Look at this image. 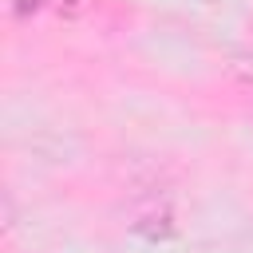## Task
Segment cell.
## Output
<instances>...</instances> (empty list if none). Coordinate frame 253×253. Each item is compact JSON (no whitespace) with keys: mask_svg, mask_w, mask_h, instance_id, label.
<instances>
[{"mask_svg":"<svg viewBox=\"0 0 253 253\" xmlns=\"http://www.w3.org/2000/svg\"><path fill=\"white\" fill-rule=\"evenodd\" d=\"M91 8V0H59V12L63 16H79V12H87Z\"/></svg>","mask_w":253,"mask_h":253,"instance_id":"6da1fadb","label":"cell"},{"mask_svg":"<svg viewBox=\"0 0 253 253\" xmlns=\"http://www.w3.org/2000/svg\"><path fill=\"white\" fill-rule=\"evenodd\" d=\"M233 71H237L241 79H249V83H253V55H241V59L233 63Z\"/></svg>","mask_w":253,"mask_h":253,"instance_id":"7a4b0ae2","label":"cell"}]
</instances>
